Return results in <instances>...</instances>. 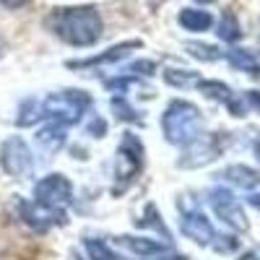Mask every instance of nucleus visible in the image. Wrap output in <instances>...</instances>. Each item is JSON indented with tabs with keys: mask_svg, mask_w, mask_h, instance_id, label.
Returning a JSON list of instances; mask_svg holds the SVG:
<instances>
[{
	"mask_svg": "<svg viewBox=\"0 0 260 260\" xmlns=\"http://www.w3.org/2000/svg\"><path fill=\"white\" fill-rule=\"evenodd\" d=\"M37 146L45 151V154H55V151H60V148L65 146V125H60V122H47L45 127L39 130Z\"/></svg>",
	"mask_w": 260,
	"mask_h": 260,
	"instance_id": "obj_14",
	"label": "nucleus"
},
{
	"mask_svg": "<svg viewBox=\"0 0 260 260\" xmlns=\"http://www.w3.org/2000/svg\"><path fill=\"white\" fill-rule=\"evenodd\" d=\"M141 169H143V146L133 133H127L120 141L115 154V192L120 195L122 190H127L141 175Z\"/></svg>",
	"mask_w": 260,
	"mask_h": 260,
	"instance_id": "obj_4",
	"label": "nucleus"
},
{
	"mask_svg": "<svg viewBox=\"0 0 260 260\" xmlns=\"http://www.w3.org/2000/svg\"><path fill=\"white\" fill-rule=\"evenodd\" d=\"M208 203H211L213 213L219 216L226 226H232V229H237V232H247V229H250L247 213H245V208L240 206V201L234 198L232 190H226V187H213V190L208 192Z\"/></svg>",
	"mask_w": 260,
	"mask_h": 260,
	"instance_id": "obj_5",
	"label": "nucleus"
},
{
	"mask_svg": "<svg viewBox=\"0 0 260 260\" xmlns=\"http://www.w3.org/2000/svg\"><path fill=\"white\" fill-rule=\"evenodd\" d=\"M112 112H117L120 120H138L136 112H133V107H125V99H115L112 102Z\"/></svg>",
	"mask_w": 260,
	"mask_h": 260,
	"instance_id": "obj_22",
	"label": "nucleus"
},
{
	"mask_svg": "<svg viewBox=\"0 0 260 260\" xmlns=\"http://www.w3.org/2000/svg\"><path fill=\"white\" fill-rule=\"evenodd\" d=\"M221 143H224L221 136H203L201 133L195 141L187 143V151H185L182 159H180V167L195 169V167H203V164L213 161L216 156L221 154Z\"/></svg>",
	"mask_w": 260,
	"mask_h": 260,
	"instance_id": "obj_8",
	"label": "nucleus"
},
{
	"mask_svg": "<svg viewBox=\"0 0 260 260\" xmlns=\"http://www.w3.org/2000/svg\"><path fill=\"white\" fill-rule=\"evenodd\" d=\"M195 3H216V0H195Z\"/></svg>",
	"mask_w": 260,
	"mask_h": 260,
	"instance_id": "obj_28",
	"label": "nucleus"
},
{
	"mask_svg": "<svg viewBox=\"0 0 260 260\" xmlns=\"http://www.w3.org/2000/svg\"><path fill=\"white\" fill-rule=\"evenodd\" d=\"M164 81L169 83V86H177V89H187V86H195L201 78L195 76L192 71H180V68H169L167 73H164Z\"/></svg>",
	"mask_w": 260,
	"mask_h": 260,
	"instance_id": "obj_18",
	"label": "nucleus"
},
{
	"mask_svg": "<svg viewBox=\"0 0 260 260\" xmlns=\"http://www.w3.org/2000/svg\"><path fill=\"white\" fill-rule=\"evenodd\" d=\"M159 260H187V257H185V255H167V252H161Z\"/></svg>",
	"mask_w": 260,
	"mask_h": 260,
	"instance_id": "obj_27",
	"label": "nucleus"
},
{
	"mask_svg": "<svg viewBox=\"0 0 260 260\" xmlns=\"http://www.w3.org/2000/svg\"><path fill=\"white\" fill-rule=\"evenodd\" d=\"M247 201H250V206H255V208L260 211V192H255V195H250V198H247Z\"/></svg>",
	"mask_w": 260,
	"mask_h": 260,
	"instance_id": "obj_26",
	"label": "nucleus"
},
{
	"mask_svg": "<svg viewBox=\"0 0 260 260\" xmlns=\"http://www.w3.org/2000/svg\"><path fill=\"white\" fill-rule=\"evenodd\" d=\"M216 34H219L224 42H237L242 37V29H240V21H237L232 13H224V18L219 21V29H216Z\"/></svg>",
	"mask_w": 260,
	"mask_h": 260,
	"instance_id": "obj_19",
	"label": "nucleus"
},
{
	"mask_svg": "<svg viewBox=\"0 0 260 260\" xmlns=\"http://www.w3.org/2000/svg\"><path fill=\"white\" fill-rule=\"evenodd\" d=\"M136 47H141V42H125V45H117V47H112V50H107L104 55H96V57H89V60H76V62H71V68H94V65H104V62H115V60H122L130 50H136Z\"/></svg>",
	"mask_w": 260,
	"mask_h": 260,
	"instance_id": "obj_16",
	"label": "nucleus"
},
{
	"mask_svg": "<svg viewBox=\"0 0 260 260\" xmlns=\"http://www.w3.org/2000/svg\"><path fill=\"white\" fill-rule=\"evenodd\" d=\"M71 201H73V185L62 175H50L45 180H39L34 187V203L39 206L65 211V206H71Z\"/></svg>",
	"mask_w": 260,
	"mask_h": 260,
	"instance_id": "obj_6",
	"label": "nucleus"
},
{
	"mask_svg": "<svg viewBox=\"0 0 260 260\" xmlns=\"http://www.w3.org/2000/svg\"><path fill=\"white\" fill-rule=\"evenodd\" d=\"M187 50H190V55H192V57H198V60H208V62L221 57V52H219V50H216V47H208V45H190Z\"/></svg>",
	"mask_w": 260,
	"mask_h": 260,
	"instance_id": "obj_21",
	"label": "nucleus"
},
{
	"mask_svg": "<svg viewBox=\"0 0 260 260\" xmlns=\"http://www.w3.org/2000/svg\"><path fill=\"white\" fill-rule=\"evenodd\" d=\"M83 245H86V252H89L91 260H120L110 247H107V242H102V240H86Z\"/></svg>",
	"mask_w": 260,
	"mask_h": 260,
	"instance_id": "obj_20",
	"label": "nucleus"
},
{
	"mask_svg": "<svg viewBox=\"0 0 260 260\" xmlns=\"http://www.w3.org/2000/svg\"><path fill=\"white\" fill-rule=\"evenodd\" d=\"M0 164L11 177H26L34 169V156L31 148L21 141V138H8L0 148Z\"/></svg>",
	"mask_w": 260,
	"mask_h": 260,
	"instance_id": "obj_7",
	"label": "nucleus"
},
{
	"mask_svg": "<svg viewBox=\"0 0 260 260\" xmlns=\"http://www.w3.org/2000/svg\"><path fill=\"white\" fill-rule=\"evenodd\" d=\"M224 57L229 60L232 68L242 71V73H247V76L260 78V57H257L252 50H240V47H234V50H229Z\"/></svg>",
	"mask_w": 260,
	"mask_h": 260,
	"instance_id": "obj_15",
	"label": "nucleus"
},
{
	"mask_svg": "<svg viewBox=\"0 0 260 260\" xmlns=\"http://www.w3.org/2000/svg\"><path fill=\"white\" fill-rule=\"evenodd\" d=\"M219 177H221L224 182L234 185V187H240V190H252V187L260 185V172H255V169H250V167H245V164H232V167H226Z\"/></svg>",
	"mask_w": 260,
	"mask_h": 260,
	"instance_id": "obj_12",
	"label": "nucleus"
},
{
	"mask_svg": "<svg viewBox=\"0 0 260 260\" xmlns=\"http://www.w3.org/2000/svg\"><path fill=\"white\" fill-rule=\"evenodd\" d=\"M21 211V219H24L31 229L37 232H47L52 226H60L68 221V216H65V211H55V208H47V206H39V203H21L18 206Z\"/></svg>",
	"mask_w": 260,
	"mask_h": 260,
	"instance_id": "obj_9",
	"label": "nucleus"
},
{
	"mask_svg": "<svg viewBox=\"0 0 260 260\" xmlns=\"http://www.w3.org/2000/svg\"><path fill=\"white\" fill-rule=\"evenodd\" d=\"M117 245L127 247L133 255H143V257L161 255V252L169 250L164 242H156V240H151V237H117Z\"/></svg>",
	"mask_w": 260,
	"mask_h": 260,
	"instance_id": "obj_13",
	"label": "nucleus"
},
{
	"mask_svg": "<svg viewBox=\"0 0 260 260\" xmlns=\"http://www.w3.org/2000/svg\"><path fill=\"white\" fill-rule=\"evenodd\" d=\"M161 127H164V138L175 146H187L190 141H195L203 133V115L195 104L175 99L161 117Z\"/></svg>",
	"mask_w": 260,
	"mask_h": 260,
	"instance_id": "obj_2",
	"label": "nucleus"
},
{
	"mask_svg": "<svg viewBox=\"0 0 260 260\" xmlns=\"http://www.w3.org/2000/svg\"><path fill=\"white\" fill-rule=\"evenodd\" d=\"M89 104H91V96L83 91H76V89L57 91L39 102V120L60 122L65 127H71V125L81 122V117L89 110Z\"/></svg>",
	"mask_w": 260,
	"mask_h": 260,
	"instance_id": "obj_3",
	"label": "nucleus"
},
{
	"mask_svg": "<svg viewBox=\"0 0 260 260\" xmlns=\"http://www.w3.org/2000/svg\"><path fill=\"white\" fill-rule=\"evenodd\" d=\"M26 3H29V0H0V6H3V8H21Z\"/></svg>",
	"mask_w": 260,
	"mask_h": 260,
	"instance_id": "obj_25",
	"label": "nucleus"
},
{
	"mask_svg": "<svg viewBox=\"0 0 260 260\" xmlns=\"http://www.w3.org/2000/svg\"><path fill=\"white\" fill-rule=\"evenodd\" d=\"M195 86H198L201 94H206L208 99H213V102H221L224 107H229V110H232L237 117H242V115H245V104L234 96V91L229 89L226 83H221V81H198Z\"/></svg>",
	"mask_w": 260,
	"mask_h": 260,
	"instance_id": "obj_11",
	"label": "nucleus"
},
{
	"mask_svg": "<svg viewBox=\"0 0 260 260\" xmlns=\"http://www.w3.org/2000/svg\"><path fill=\"white\" fill-rule=\"evenodd\" d=\"M154 68H156V65L151 62V60H138V62L130 65V73H138V76H151V73H154Z\"/></svg>",
	"mask_w": 260,
	"mask_h": 260,
	"instance_id": "obj_23",
	"label": "nucleus"
},
{
	"mask_svg": "<svg viewBox=\"0 0 260 260\" xmlns=\"http://www.w3.org/2000/svg\"><path fill=\"white\" fill-rule=\"evenodd\" d=\"M47 26L57 39H62L71 47H91L102 37V16L94 6H76L60 8L47 18Z\"/></svg>",
	"mask_w": 260,
	"mask_h": 260,
	"instance_id": "obj_1",
	"label": "nucleus"
},
{
	"mask_svg": "<svg viewBox=\"0 0 260 260\" xmlns=\"http://www.w3.org/2000/svg\"><path fill=\"white\" fill-rule=\"evenodd\" d=\"M180 26L187 31H206L213 26V16L201 8H185L180 11Z\"/></svg>",
	"mask_w": 260,
	"mask_h": 260,
	"instance_id": "obj_17",
	"label": "nucleus"
},
{
	"mask_svg": "<svg viewBox=\"0 0 260 260\" xmlns=\"http://www.w3.org/2000/svg\"><path fill=\"white\" fill-rule=\"evenodd\" d=\"M182 234L190 237L192 242L203 245V247H216V242H219V237H221V234H216V229L211 226V221L201 211H187L182 216Z\"/></svg>",
	"mask_w": 260,
	"mask_h": 260,
	"instance_id": "obj_10",
	"label": "nucleus"
},
{
	"mask_svg": "<svg viewBox=\"0 0 260 260\" xmlns=\"http://www.w3.org/2000/svg\"><path fill=\"white\" fill-rule=\"evenodd\" d=\"M247 104L260 112V91H247Z\"/></svg>",
	"mask_w": 260,
	"mask_h": 260,
	"instance_id": "obj_24",
	"label": "nucleus"
}]
</instances>
